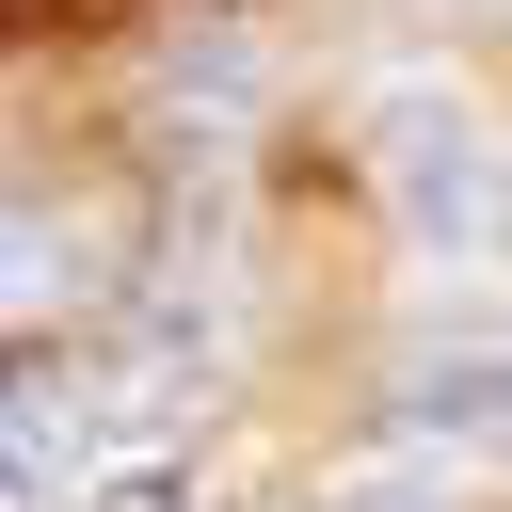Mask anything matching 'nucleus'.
<instances>
[{
	"label": "nucleus",
	"instance_id": "nucleus-3",
	"mask_svg": "<svg viewBox=\"0 0 512 512\" xmlns=\"http://www.w3.org/2000/svg\"><path fill=\"white\" fill-rule=\"evenodd\" d=\"M320 512H480V464H464V448H416V432H368V448L320 480Z\"/></svg>",
	"mask_w": 512,
	"mask_h": 512
},
{
	"label": "nucleus",
	"instance_id": "nucleus-4",
	"mask_svg": "<svg viewBox=\"0 0 512 512\" xmlns=\"http://www.w3.org/2000/svg\"><path fill=\"white\" fill-rule=\"evenodd\" d=\"M64 288H112V272H96V224L64 240V192H16V320L48 336V320H64Z\"/></svg>",
	"mask_w": 512,
	"mask_h": 512
},
{
	"label": "nucleus",
	"instance_id": "nucleus-6",
	"mask_svg": "<svg viewBox=\"0 0 512 512\" xmlns=\"http://www.w3.org/2000/svg\"><path fill=\"white\" fill-rule=\"evenodd\" d=\"M480 16H496V0H480Z\"/></svg>",
	"mask_w": 512,
	"mask_h": 512
},
{
	"label": "nucleus",
	"instance_id": "nucleus-2",
	"mask_svg": "<svg viewBox=\"0 0 512 512\" xmlns=\"http://www.w3.org/2000/svg\"><path fill=\"white\" fill-rule=\"evenodd\" d=\"M384 432L464 448V464L496 480V464H512V320H416L400 368H384Z\"/></svg>",
	"mask_w": 512,
	"mask_h": 512
},
{
	"label": "nucleus",
	"instance_id": "nucleus-1",
	"mask_svg": "<svg viewBox=\"0 0 512 512\" xmlns=\"http://www.w3.org/2000/svg\"><path fill=\"white\" fill-rule=\"evenodd\" d=\"M352 128H368V192H384V224H400L432 272H480V256L512 240V144H496V112H480L448 64H384Z\"/></svg>",
	"mask_w": 512,
	"mask_h": 512
},
{
	"label": "nucleus",
	"instance_id": "nucleus-5",
	"mask_svg": "<svg viewBox=\"0 0 512 512\" xmlns=\"http://www.w3.org/2000/svg\"><path fill=\"white\" fill-rule=\"evenodd\" d=\"M64 512H192V464H176V448H112Z\"/></svg>",
	"mask_w": 512,
	"mask_h": 512
}]
</instances>
